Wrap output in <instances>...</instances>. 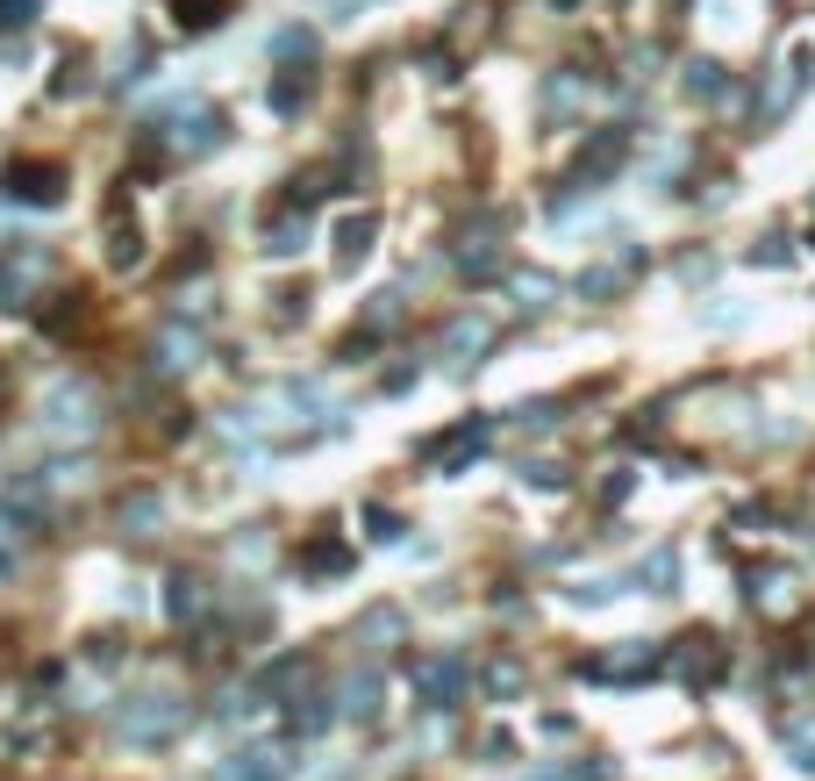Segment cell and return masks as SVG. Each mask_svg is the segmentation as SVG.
<instances>
[{
    "label": "cell",
    "instance_id": "36",
    "mask_svg": "<svg viewBox=\"0 0 815 781\" xmlns=\"http://www.w3.org/2000/svg\"><path fill=\"white\" fill-rule=\"evenodd\" d=\"M29 15H43V0H0V29H22Z\"/></svg>",
    "mask_w": 815,
    "mask_h": 781
},
{
    "label": "cell",
    "instance_id": "3",
    "mask_svg": "<svg viewBox=\"0 0 815 781\" xmlns=\"http://www.w3.org/2000/svg\"><path fill=\"white\" fill-rule=\"evenodd\" d=\"M0 187H8V201H22V209H51L58 194H65V165H58V158H8V165H0Z\"/></svg>",
    "mask_w": 815,
    "mask_h": 781
},
{
    "label": "cell",
    "instance_id": "5",
    "mask_svg": "<svg viewBox=\"0 0 815 781\" xmlns=\"http://www.w3.org/2000/svg\"><path fill=\"white\" fill-rule=\"evenodd\" d=\"M659 667H665V653H659V645H651V639H623V645H615V653H601V660H587V667H579V674H587V681H623V689H637V681H651V674H659Z\"/></svg>",
    "mask_w": 815,
    "mask_h": 781
},
{
    "label": "cell",
    "instance_id": "39",
    "mask_svg": "<svg viewBox=\"0 0 815 781\" xmlns=\"http://www.w3.org/2000/svg\"><path fill=\"white\" fill-rule=\"evenodd\" d=\"M751 259H758V265H787V259H794V251H787V237H765L758 251H751Z\"/></svg>",
    "mask_w": 815,
    "mask_h": 781
},
{
    "label": "cell",
    "instance_id": "9",
    "mask_svg": "<svg viewBox=\"0 0 815 781\" xmlns=\"http://www.w3.org/2000/svg\"><path fill=\"white\" fill-rule=\"evenodd\" d=\"M487 345H493V323H487L479 309L451 315V323H443V337H437V351L459 365V373H465V365H479V351H487Z\"/></svg>",
    "mask_w": 815,
    "mask_h": 781
},
{
    "label": "cell",
    "instance_id": "11",
    "mask_svg": "<svg viewBox=\"0 0 815 781\" xmlns=\"http://www.w3.org/2000/svg\"><path fill=\"white\" fill-rule=\"evenodd\" d=\"M36 280H43V251L22 244V251H0V309H22L36 295Z\"/></svg>",
    "mask_w": 815,
    "mask_h": 781
},
{
    "label": "cell",
    "instance_id": "23",
    "mask_svg": "<svg viewBox=\"0 0 815 781\" xmlns=\"http://www.w3.org/2000/svg\"><path fill=\"white\" fill-rule=\"evenodd\" d=\"M179 29H222L229 22V0H172Z\"/></svg>",
    "mask_w": 815,
    "mask_h": 781
},
{
    "label": "cell",
    "instance_id": "41",
    "mask_svg": "<svg viewBox=\"0 0 815 781\" xmlns=\"http://www.w3.org/2000/svg\"><path fill=\"white\" fill-rule=\"evenodd\" d=\"M0 401H8V365H0Z\"/></svg>",
    "mask_w": 815,
    "mask_h": 781
},
{
    "label": "cell",
    "instance_id": "4",
    "mask_svg": "<svg viewBox=\"0 0 815 781\" xmlns=\"http://www.w3.org/2000/svg\"><path fill=\"white\" fill-rule=\"evenodd\" d=\"M623 158H629V129H594V137L579 144L573 173H565V194H594V179H609Z\"/></svg>",
    "mask_w": 815,
    "mask_h": 781
},
{
    "label": "cell",
    "instance_id": "13",
    "mask_svg": "<svg viewBox=\"0 0 815 781\" xmlns=\"http://www.w3.org/2000/svg\"><path fill=\"white\" fill-rule=\"evenodd\" d=\"M108 265H115V273H136V265H143V230L129 223V194L108 201Z\"/></svg>",
    "mask_w": 815,
    "mask_h": 781
},
{
    "label": "cell",
    "instance_id": "6",
    "mask_svg": "<svg viewBox=\"0 0 815 781\" xmlns=\"http://www.w3.org/2000/svg\"><path fill=\"white\" fill-rule=\"evenodd\" d=\"M501 230H509V223H501V215H473V223H465L459 230V244H451V265H459V273L465 280H479V273H501Z\"/></svg>",
    "mask_w": 815,
    "mask_h": 781
},
{
    "label": "cell",
    "instance_id": "21",
    "mask_svg": "<svg viewBox=\"0 0 815 781\" xmlns=\"http://www.w3.org/2000/svg\"><path fill=\"white\" fill-rule=\"evenodd\" d=\"M301 573H315V581H323V573H351V545L343 538H315L301 553Z\"/></svg>",
    "mask_w": 815,
    "mask_h": 781
},
{
    "label": "cell",
    "instance_id": "19",
    "mask_svg": "<svg viewBox=\"0 0 815 781\" xmlns=\"http://www.w3.org/2000/svg\"><path fill=\"white\" fill-rule=\"evenodd\" d=\"M801 79H808V51H801L794 65H780V72H773V87H765V108H758V115L773 122V115H780V108H787V101H794V94H801Z\"/></svg>",
    "mask_w": 815,
    "mask_h": 781
},
{
    "label": "cell",
    "instance_id": "10",
    "mask_svg": "<svg viewBox=\"0 0 815 781\" xmlns=\"http://www.w3.org/2000/svg\"><path fill=\"white\" fill-rule=\"evenodd\" d=\"M665 667H673L679 681H694V689H709L715 674H723V645L709 639V631H687V639L665 653Z\"/></svg>",
    "mask_w": 815,
    "mask_h": 781
},
{
    "label": "cell",
    "instance_id": "25",
    "mask_svg": "<svg viewBox=\"0 0 815 781\" xmlns=\"http://www.w3.org/2000/svg\"><path fill=\"white\" fill-rule=\"evenodd\" d=\"M637 581H644L651 595H665V588H673V581H679V553H673V545H659V553H651L644 567H637Z\"/></svg>",
    "mask_w": 815,
    "mask_h": 781
},
{
    "label": "cell",
    "instance_id": "34",
    "mask_svg": "<svg viewBox=\"0 0 815 781\" xmlns=\"http://www.w3.org/2000/svg\"><path fill=\"white\" fill-rule=\"evenodd\" d=\"M401 315H408V309H401V295H379L373 309H365V331H393Z\"/></svg>",
    "mask_w": 815,
    "mask_h": 781
},
{
    "label": "cell",
    "instance_id": "24",
    "mask_svg": "<svg viewBox=\"0 0 815 781\" xmlns=\"http://www.w3.org/2000/svg\"><path fill=\"white\" fill-rule=\"evenodd\" d=\"M687 94H694V101H723V94H730V79H723V65H715V58H694V65H687Z\"/></svg>",
    "mask_w": 815,
    "mask_h": 781
},
{
    "label": "cell",
    "instance_id": "31",
    "mask_svg": "<svg viewBox=\"0 0 815 781\" xmlns=\"http://www.w3.org/2000/svg\"><path fill=\"white\" fill-rule=\"evenodd\" d=\"M523 681H529L523 660H493V667H487V689H493V695H523Z\"/></svg>",
    "mask_w": 815,
    "mask_h": 781
},
{
    "label": "cell",
    "instance_id": "37",
    "mask_svg": "<svg viewBox=\"0 0 815 781\" xmlns=\"http://www.w3.org/2000/svg\"><path fill=\"white\" fill-rule=\"evenodd\" d=\"M365 523H373V538H379V545H393V538H401V517H393V509H379V503L365 509Z\"/></svg>",
    "mask_w": 815,
    "mask_h": 781
},
{
    "label": "cell",
    "instance_id": "33",
    "mask_svg": "<svg viewBox=\"0 0 815 781\" xmlns=\"http://www.w3.org/2000/svg\"><path fill=\"white\" fill-rule=\"evenodd\" d=\"M543 108H551V115H573V108H579V79H573V72L543 87Z\"/></svg>",
    "mask_w": 815,
    "mask_h": 781
},
{
    "label": "cell",
    "instance_id": "17",
    "mask_svg": "<svg viewBox=\"0 0 815 781\" xmlns=\"http://www.w3.org/2000/svg\"><path fill=\"white\" fill-rule=\"evenodd\" d=\"M308 58H315V29H308V22H287V29H272V65L308 72Z\"/></svg>",
    "mask_w": 815,
    "mask_h": 781
},
{
    "label": "cell",
    "instance_id": "16",
    "mask_svg": "<svg viewBox=\"0 0 815 781\" xmlns=\"http://www.w3.org/2000/svg\"><path fill=\"white\" fill-rule=\"evenodd\" d=\"M165 609H172V624H193V617L208 609V581H201V573H172Z\"/></svg>",
    "mask_w": 815,
    "mask_h": 781
},
{
    "label": "cell",
    "instance_id": "27",
    "mask_svg": "<svg viewBox=\"0 0 815 781\" xmlns=\"http://www.w3.org/2000/svg\"><path fill=\"white\" fill-rule=\"evenodd\" d=\"M787 760H794L801 774H815V717H801V724H787Z\"/></svg>",
    "mask_w": 815,
    "mask_h": 781
},
{
    "label": "cell",
    "instance_id": "20",
    "mask_svg": "<svg viewBox=\"0 0 815 781\" xmlns=\"http://www.w3.org/2000/svg\"><path fill=\"white\" fill-rule=\"evenodd\" d=\"M265 251H272V259H293V251H308V215H279V223L265 215Z\"/></svg>",
    "mask_w": 815,
    "mask_h": 781
},
{
    "label": "cell",
    "instance_id": "32",
    "mask_svg": "<svg viewBox=\"0 0 815 781\" xmlns=\"http://www.w3.org/2000/svg\"><path fill=\"white\" fill-rule=\"evenodd\" d=\"M358 639H401V609H365V624H358Z\"/></svg>",
    "mask_w": 815,
    "mask_h": 781
},
{
    "label": "cell",
    "instance_id": "29",
    "mask_svg": "<svg viewBox=\"0 0 815 781\" xmlns=\"http://www.w3.org/2000/svg\"><path fill=\"white\" fill-rule=\"evenodd\" d=\"M515 295H523L515 309L537 315V309H551V295H559V287H551V280H537V273H523V280H515Z\"/></svg>",
    "mask_w": 815,
    "mask_h": 781
},
{
    "label": "cell",
    "instance_id": "8",
    "mask_svg": "<svg viewBox=\"0 0 815 781\" xmlns=\"http://www.w3.org/2000/svg\"><path fill=\"white\" fill-rule=\"evenodd\" d=\"M415 695H423L429 710L465 703V660L459 653H429V660H415Z\"/></svg>",
    "mask_w": 815,
    "mask_h": 781
},
{
    "label": "cell",
    "instance_id": "22",
    "mask_svg": "<svg viewBox=\"0 0 815 781\" xmlns=\"http://www.w3.org/2000/svg\"><path fill=\"white\" fill-rule=\"evenodd\" d=\"M287 724L301 731V739H315V731H329V724H337V703H323V695H301V703L287 710Z\"/></svg>",
    "mask_w": 815,
    "mask_h": 781
},
{
    "label": "cell",
    "instance_id": "35",
    "mask_svg": "<svg viewBox=\"0 0 815 781\" xmlns=\"http://www.w3.org/2000/svg\"><path fill=\"white\" fill-rule=\"evenodd\" d=\"M158 517H165V509H158V495H136V503L122 509V523H129V531H151Z\"/></svg>",
    "mask_w": 815,
    "mask_h": 781
},
{
    "label": "cell",
    "instance_id": "18",
    "mask_svg": "<svg viewBox=\"0 0 815 781\" xmlns=\"http://www.w3.org/2000/svg\"><path fill=\"white\" fill-rule=\"evenodd\" d=\"M193 351H201V337H193V331H187V323H172V331H165V337H158L151 365H158V373H187V365H193Z\"/></svg>",
    "mask_w": 815,
    "mask_h": 781
},
{
    "label": "cell",
    "instance_id": "15",
    "mask_svg": "<svg viewBox=\"0 0 815 781\" xmlns=\"http://www.w3.org/2000/svg\"><path fill=\"white\" fill-rule=\"evenodd\" d=\"M215 781H287V753L251 746V753H237V760H222Z\"/></svg>",
    "mask_w": 815,
    "mask_h": 781
},
{
    "label": "cell",
    "instance_id": "12",
    "mask_svg": "<svg viewBox=\"0 0 815 781\" xmlns=\"http://www.w3.org/2000/svg\"><path fill=\"white\" fill-rule=\"evenodd\" d=\"M637 273H644V251L629 244L623 259H601V265H587V273H579V301H609V295H623Z\"/></svg>",
    "mask_w": 815,
    "mask_h": 781
},
{
    "label": "cell",
    "instance_id": "2",
    "mask_svg": "<svg viewBox=\"0 0 815 781\" xmlns=\"http://www.w3.org/2000/svg\"><path fill=\"white\" fill-rule=\"evenodd\" d=\"M43 437H58V445H86V437H101V401H93V387L65 381L43 395Z\"/></svg>",
    "mask_w": 815,
    "mask_h": 781
},
{
    "label": "cell",
    "instance_id": "26",
    "mask_svg": "<svg viewBox=\"0 0 815 781\" xmlns=\"http://www.w3.org/2000/svg\"><path fill=\"white\" fill-rule=\"evenodd\" d=\"M373 215H343V223H337V251H343V259H365V244H373Z\"/></svg>",
    "mask_w": 815,
    "mask_h": 781
},
{
    "label": "cell",
    "instance_id": "14",
    "mask_svg": "<svg viewBox=\"0 0 815 781\" xmlns=\"http://www.w3.org/2000/svg\"><path fill=\"white\" fill-rule=\"evenodd\" d=\"M751 609L787 617V609H794V573L787 567H751Z\"/></svg>",
    "mask_w": 815,
    "mask_h": 781
},
{
    "label": "cell",
    "instance_id": "40",
    "mask_svg": "<svg viewBox=\"0 0 815 781\" xmlns=\"http://www.w3.org/2000/svg\"><path fill=\"white\" fill-rule=\"evenodd\" d=\"M629 487H637V481H629V473H623V467H615V473H609V481H601V503H609V509H615V503H623V495H629Z\"/></svg>",
    "mask_w": 815,
    "mask_h": 781
},
{
    "label": "cell",
    "instance_id": "30",
    "mask_svg": "<svg viewBox=\"0 0 815 781\" xmlns=\"http://www.w3.org/2000/svg\"><path fill=\"white\" fill-rule=\"evenodd\" d=\"M265 101H272V108H279V115H293V108H301V101H308V72H287V79H279V87H272V94H265Z\"/></svg>",
    "mask_w": 815,
    "mask_h": 781
},
{
    "label": "cell",
    "instance_id": "42",
    "mask_svg": "<svg viewBox=\"0 0 815 781\" xmlns=\"http://www.w3.org/2000/svg\"><path fill=\"white\" fill-rule=\"evenodd\" d=\"M0 573H8V553H0Z\"/></svg>",
    "mask_w": 815,
    "mask_h": 781
},
{
    "label": "cell",
    "instance_id": "38",
    "mask_svg": "<svg viewBox=\"0 0 815 781\" xmlns=\"http://www.w3.org/2000/svg\"><path fill=\"white\" fill-rule=\"evenodd\" d=\"M529 487H565V467H551V459H529Z\"/></svg>",
    "mask_w": 815,
    "mask_h": 781
},
{
    "label": "cell",
    "instance_id": "7",
    "mask_svg": "<svg viewBox=\"0 0 815 781\" xmlns=\"http://www.w3.org/2000/svg\"><path fill=\"white\" fill-rule=\"evenodd\" d=\"M487 445H493V423H487V417H465L459 431L429 437V467H437V473H465V467H479V459H487Z\"/></svg>",
    "mask_w": 815,
    "mask_h": 781
},
{
    "label": "cell",
    "instance_id": "28",
    "mask_svg": "<svg viewBox=\"0 0 815 781\" xmlns=\"http://www.w3.org/2000/svg\"><path fill=\"white\" fill-rule=\"evenodd\" d=\"M373 710H379V674H358L343 689V717H373Z\"/></svg>",
    "mask_w": 815,
    "mask_h": 781
},
{
    "label": "cell",
    "instance_id": "1",
    "mask_svg": "<svg viewBox=\"0 0 815 781\" xmlns=\"http://www.w3.org/2000/svg\"><path fill=\"white\" fill-rule=\"evenodd\" d=\"M187 717L193 710L179 703V695H129V703L115 710V731L129 739V746H158V739H179Z\"/></svg>",
    "mask_w": 815,
    "mask_h": 781
}]
</instances>
